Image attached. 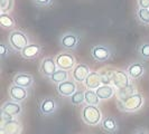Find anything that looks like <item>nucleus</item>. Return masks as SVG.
Here are the masks:
<instances>
[{"instance_id": "obj_34", "label": "nucleus", "mask_w": 149, "mask_h": 134, "mask_svg": "<svg viewBox=\"0 0 149 134\" xmlns=\"http://www.w3.org/2000/svg\"><path fill=\"white\" fill-rule=\"evenodd\" d=\"M0 134H5V132H3L2 130H0Z\"/></svg>"}, {"instance_id": "obj_29", "label": "nucleus", "mask_w": 149, "mask_h": 134, "mask_svg": "<svg viewBox=\"0 0 149 134\" xmlns=\"http://www.w3.org/2000/svg\"><path fill=\"white\" fill-rule=\"evenodd\" d=\"M8 54H9V49L7 48V46L5 43H1L0 44V55H1V57L2 58H6V56H7Z\"/></svg>"}, {"instance_id": "obj_8", "label": "nucleus", "mask_w": 149, "mask_h": 134, "mask_svg": "<svg viewBox=\"0 0 149 134\" xmlns=\"http://www.w3.org/2000/svg\"><path fill=\"white\" fill-rule=\"evenodd\" d=\"M90 73V67L86 64H77L72 70V78L76 83H84Z\"/></svg>"}, {"instance_id": "obj_13", "label": "nucleus", "mask_w": 149, "mask_h": 134, "mask_svg": "<svg viewBox=\"0 0 149 134\" xmlns=\"http://www.w3.org/2000/svg\"><path fill=\"white\" fill-rule=\"evenodd\" d=\"M0 130H2L5 134H22V125L18 119H11L5 123H1Z\"/></svg>"}, {"instance_id": "obj_31", "label": "nucleus", "mask_w": 149, "mask_h": 134, "mask_svg": "<svg viewBox=\"0 0 149 134\" xmlns=\"http://www.w3.org/2000/svg\"><path fill=\"white\" fill-rule=\"evenodd\" d=\"M11 119H14L13 116H10L9 114H7V113H5V112L1 111V123H5V122L11 121Z\"/></svg>"}, {"instance_id": "obj_16", "label": "nucleus", "mask_w": 149, "mask_h": 134, "mask_svg": "<svg viewBox=\"0 0 149 134\" xmlns=\"http://www.w3.org/2000/svg\"><path fill=\"white\" fill-rule=\"evenodd\" d=\"M126 72L131 79H139L145 73V66L139 61H134L127 67Z\"/></svg>"}, {"instance_id": "obj_17", "label": "nucleus", "mask_w": 149, "mask_h": 134, "mask_svg": "<svg viewBox=\"0 0 149 134\" xmlns=\"http://www.w3.org/2000/svg\"><path fill=\"white\" fill-rule=\"evenodd\" d=\"M84 85L86 89H93L97 90L101 85H102V81H101V74L97 72H91L89 76L86 77Z\"/></svg>"}, {"instance_id": "obj_15", "label": "nucleus", "mask_w": 149, "mask_h": 134, "mask_svg": "<svg viewBox=\"0 0 149 134\" xmlns=\"http://www.w3.org/2000/svg\"><path fill=\"white\" fill-rule=\"evenodd\" d=\"M13 82H14L15 85L22 86V87H25V88H28L34 83V77L29 73H18V74H16L14 76Z\"/></svg>"}, {"instance_id": "obj_9", "label": "nucleus", "mask_w": 149, "mask_h": 134, "mask_svg": "<svg viewBox=\"0 0 149 134\" xmlns=\"http://www.w3.org/2000/svg\"><path fill=\"white\" fill-rule=\"evenodd\" d=\"M8 93H9L10 98L15 102H18V103L25 101L28 97V89L22 87V86H18V85H15V84H13L9 87Z\"/></svg>"}, {"instance_id": "obj_11", "label": "nucleus", "mask_w": 149, "mask_h": 134, "mask_svg": "<svg viewBox=\"0 0 149 134\" xmlns=\"http://www.w3.org/2000/svg\"><path fill=\"white\" fill-rule=\"evenodd\" d=\"M76 90H77L76 82H74L73 79H68L66 82H63L57 85V92L63 97H71Z\"/></svg>"}, {"instance_id": "obj_5", "label": "nucleus", "mask_w": 149, "mask_h": 134, "mask_svg": "<svg viewBox=\"0 0 149 134\" xmlns=\"http://www.w3.org/2000/svg\"><path fill=\"white\" fill-rule=\"evenodd\" d=\"M91 55L94 60H97L99 63H103V61L111 59L112 52L105 45H95L91 48Z\"/></svg>"}, {"instance_id": "obj_7", "label": "nucleus", "mask_w": 149, "mask_h": 134, "mask_svg": "<svg viewBox=\"0 0 149 134\" xmlns=\"http://www.w3.org/2000/svg\"><path fill=\"white\" fill-rule=\"evenodd\" d=\"M58 69V67L56 65V61L54 57H45L43 58L42 63H40V66H39V72L40 74L45 76V77H48L51 78L52 75Z\"/></svg>"}, {"instance_id": "obj_21", "label": "nucleus", "mask_w": 149, "mask_h": 134, "mask_svg": "<svg viewBox=\"0 0 149 134\" xmlns=\"http://www.w3.org/2000/svg\"><path fill=\"white\" fill-rule=\"evenodd\" d=\"M49 79H51V82H53L54 84H56V85H58V84H61V83L63 82H66V81H68V72L58 68L52 75V77Z\"/></svg>"}, {"instance_id": "obj_33", "label": "nucleus", "mask_w": 149, "mask_h": 134, "mask_svg": "<svg viewBox=\"0 0 149 134\" xmlns=\"http://www.w3.org/2000/svg\"><path fill=\"white\" fill-rule=\"evenodd\" d=\"M134 134H149V132L147 131V130H145V128H139V130L136 131V133Z\"/></svg>"}, {"instance_id": "obj_27", "label": "nucleus", "mask_w": 149, "mask_h": 134, "mask_svg": "<svg viewBox=\"0 0 149 134\" xmlns=\"http://www.w3.org/2000/svg\"><path fill=\"white\" fill-rule=\"evenodd\" d=\"M137 17L138 19L145 23V25H149V9H142L139 8L137 11Z\"/></svg>"}, {"instance_id": "obj_19", "label": "nucleus", "mask_w": 149, "mask_h": 134, "mask_svg": "<svg viewBox=\"0 0 149 134\" xmlns=\"http://www.w3.org/2000/svg\"><path fill=\"white\" fill-rule=\"evenodd\" d=\"M101 127L107 133H116L118 131V122L117 119L112 116H105L102 119L101 122Z\"/></svg>"}, {"instance_id": "obj_4", "label": "nucleus", "mask_w": 149, "mask_h": 134, "mask_svg": "<svg viewBox=\"0 0 149 134\" xmlns=\"http://www.w3.org/2000/svg\"><path fill=\"white\" fill-rule=\"evenodd\" d=\"M56 65L60 69L63 70H73V68L76 66V59L75 57L70 52H62L55 57Z\"/></svg>"}, {"instance_id": "obj_22", "label": "nucleus", "mask_w": 149, "mask_h": 134, "mask_svg": "<svg viewBox=\"0 0 149 134\" xmlns=\"http://www.w3.org/2000/svg\"><path fill=\"white\" fill-rule=\"evenodd\" d=\"M85 103L86 105H95L97 106L100 103V98L97 96V92L93 90V89H86L85 93Z\"/></svg>"}, {"instance_id": "obj_30", "label": "nucleus", "mask_w": 149, "mask_h": 134, "mask_svg": "<svg viewBox=\"0 0 149 134\" xmlns=\"http://www.w3.org/2000/svg\"><path fill=\"white\" fill-rule=\"evenodd\" d=\"M34 2L39 7H45V6H48L52 2V0H34Z\"/></svg>"}, {"instance_id": "obj_1", "label": "nucleus", "mask_w": 149, "mask_h": 134, "mask_svg": "<svg viewBox=\"0 0 149 134\" xmlns=\"http://www.w3.org/2000/svg\"><path fill=\"white\" fill-rule=\"evenodd\" d=\"M145 104V98L141 94L134 93V95L126 97L118 102V107L120 111L126 113H136L138 112Z\"/></svg>"}, {"instance_id": "obj_25", "label": "nucleus", "mask_w": 149, "mask_h": 134, "mask_svg": "<svg viewBox=\"0 0 149 134\" xmlns=\"http://www.w3.org/2000/svg\"><path fill=\"white\" fill-rule=\"evenodd\" d=\"M85 92H83L81 89H77L74 94L71 96V103L75 106L77 105H81L83 102H85V95H84Z\"/></svg>"}, {"instance_id": "obj_3", "label": "nucleus", "mask_w": 149, "mask_h": 134, "mask_svg": "<svg viewBox=\"0 0 149 134\" xmlns=\"http://www.w3.org/2000/svg\"><path fill=\"white\" fill-rule=\"evenodd\" d=\"M8 43L11 46L13 49L22 52V49L29 44V39H28V36L24 31L15 29L10 31L9 37H8Z\"/></svg>"}, {"instance_id": "obj_32", "label": "nucleus", "mask_w": 149, "mask_h": 134, "mask_svg": "<svg viewBox=\"0 0 149 134\" xmlns=\"http://www.w3.org/2000/svg\"><path fill=\"white\" fill-rule=\"evenodd\" d=\"M139 8L142 9H149V0H138Z\"/></svg>"}, {"instance_id": "obj_6", "label": "nucleus", "mask_w": 149, "mask_h": 134, "mask_svg": "<svg viewBox=\"0 0 149 134\" xmlns=\"http://www.w3.org/2000/svg\"><path fill=\"white\" fill-rule=\"evenodd\" d=\"M130 77L127 74V72L125 70H114L111 73V81L113 87L117 89H121L123 87H127L128 85H130Z\"/></svg>"}, {"instance_id": "obj_18", "label": "nucleus", "mask_w": 149, "mask_h": 134, "mask_svg": "<svg viewBox=\"0 0 149 134\" xmlns=\"http://www.w3.org/2000/svg\"><path fill=\"white\" fill-rule=\"evenodd\" d=\"M1 111L9 114V115L13 116V117H15V116L19 115V114L22 113V107L18 102H15V101H7V102H5L3 105L1 106Z\"/></svg>"}, {"instance_id": "obj_23", "label": "nucleus", "mask_w": 149, "mask_h": 134, "mask_svg": "<svg viewBox=\"0 0 149 134\" xmlns=\"http://www.w3.org/2000/svg\"><path fill=\"white\" fill-rule=\"evenodd\" d=\"M134 93H136V88H134V85H128L127 87H123V88L121 89H117V93H116V95L118 96V99L121 101V99H125L126 97L130 96V95H134Z\"/></svg>"}, {"instance_id": "obj_12", "label": "nucleus", "mask_w": 149, "mask_h": 134, "mask_svg": "<svg viewBox=\"0 0 149 134\" xmlns=\"http://www.w3.org/2000/svg\"><path fill=\"white\" fill-rule=\"evenodd\" d=\"M79 43H80V37L73 32H66L60 39V44L64 49H74L77 47Z\"/></svg>"}, {"instance_id": "obj_14", "label": "nucleus", "mask_w": 149, "mask_h": 134, "mask_svg": "<svg viewBox=\"0 0 149 134\" xmlns=\"http://www.w3.org/2000/svg\"><path fill=\"white\" fill-rule=\"evenodd\" d=\"M40 52H42V47L38 44H28L20 52V54H22V58L27 60H33L37 58Z\"/></svg>"}, {"instance_id": "obj_10", "label": "nucleus", "mask_w": 149, "mask_h": 134, "mask_svg": "<svg viewBox=\"0 0 149 134\" xmlns=\"http://www.w3.org/2000/svg\"><path fill=\"white\" fill-rule=\"evenodd\" d=\"M56 110H57V102H56V99H54L52 97H46L40 102L39 111H40L42 115H44V116L52 115L56 112Z\"/></svg>"}, {"instance_id": "obj_28", "label": "nucleus", "mask_w": 149, "mask_h": 134, "mask_svg": "<svg viewBox=\"0 0 149 134\" xmlns=\"http://www.w3.org/2000/svg\"><path fill=\"white\" fill-rule=\"evenodd\" d=\"M138 52L140 57L143 59H149V43H143L139 46Z\"/></svg>"}, {"instance_id": "obj_26", "label": "nucleus", "mask_w": 149, "mask_h": 134, "mask_svg": "<svg viewBox=\"0 0 149 134\" xmlns=\"http://www.w3.org/2000/svg\"><path fill=\"white\" fill-rule=\"evenodd\" d=\"M14 7V0H0L1 14H9Z\"/></svg>"}, {"instance_id": "obj_20", "label": "nucleus", "mask_w": 149, "mask_h": 134, "mask_svg": "<svg viewBox=\"0 0 149 134\" xmlns=\"http://www.w3.org/2000/svg\"><path fill=\"white\" fill-rule=\"evenodd\" d=\"M95 92L100 99H110L113 95H116V89L110 85H101Z\"/></svg>"}, {"instance_id": "obj_2", "label": "nucleus", "mask_w": 149, "mask_h": 134, "mask_svg": "<svg viewBox=\"0 0 149 134\" xmlns=\"http://www.w3.org/2000/svg\"><path fill=\"white\" fill-rule=\"evenodd\" d=\"M82 121L90 126H95L102 122V112L95 105H85L81 112Z\"/></svg>"}, {"instance_id": "obj_24", "label": "nucleus", "mask_w": 149, "mask_h": 134, "mask_svg": "<svg viewBox=\"0 0 149 134\" xmlns=\"http://www.w3.org/2000/svg\"><path fill=\"white\" fill-rule=\"evenodd\" d=\"M0 25L6 29H11L15 27V20L9 14H1L0 15Z\"/></svg>"}]
</instances>
